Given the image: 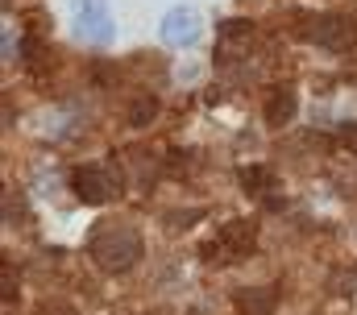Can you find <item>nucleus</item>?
Instances as JSON below:
<instances>
[{"label":"nucleus","instance_id":"nucleus-5","mask_svg":"<svg viewBox=\"0 0 357 315\" xmlns=\"http://www.w3.org/2000/svg\"><path fill=\"white\" fill-rule=\"evenodd\" d=\"M75 4V29L84 42H112V13H108V0H71Z\"/></svg>","mask_w":357,"mask_h":315},{"label":"nucleus","instance_id":"nucleus-7","mask_svg":"<svg viewBox=\"0 0 357 315\" xmlns=\"http://www.w3.org/2000/svg\"><path fill=\"white\" fill-rule=\"evenodd\" d=\"M199 38V13L195 8H171L162 17V42L167 46H191Z\"/></svg>","mask_w":357,"mask_h":315},{"label":"nucleus","instance_id":"nucleus-4","mask_svg":"<svg viewBox=\"0 0 357 315\" xmlns=\"http://www.w3.org/2000/svg\"><path fill=\"white\" fill-rule=\"evenodd\" d=\"M303 38H307V42H316L320 50L341 54V50H349V46L357 42V25H354V17L328 13V17H316L312 25H303Z\"/></svg>","mask_w":357,"mask_h":315},{"label":"nucleus","instance_id":"nucleus-11","mask_svg":"<svg viewBox=\"0 0 357 315\" xmlns=\"http://www.w3.org/2000/svg\"><path fill=\"white\" fill-rule=\"evenodd\" d=\"M241 187L250 195H262L266 187H274V174H270L266 166H241Z\"/></svg>","mask_w":357,"mask_h":315},{"label":"nucleus","instance_id":"nucleus-3","mask_svg":"<svg viewBox=\"0 0 357 315\" xmlns=\"http://www.w3.org/2000/svg\"><path fill=\"white\" fill-rule=\"evenodd\" d=\"M71 187H75V195L91 203V208H100V203H108L112 195H121V170L116 166H79L75 174H71Z\"/></svg>","mask_w":357,"mask_h":315},{"label":"nucleus","instance_id":"nucleus-15","mask_svg":"<svg viewBox=\"0 0 357 315\" xmlns=\"http://www.w3.org/2000/svg\"><path fill=\"white\" fill-rule=\"evenodd\" d=\"M195 216H199V212H175V216H171V229H191Z\"/></svg>","mask_w":357,"mask_h":315},{"label":"nucleus","instance_id":"nucleus-10","mask_svg":"<svg viewBox=\"0 0 357 315\" xmlns=\"http://www.w3.org/2000/svg\"><path fill=\"white\" fill-rule=\"evenodd\" d=\"M154 116H158V95H137V100L129 104V125L146 129V125H150Z\"/></svg>","mask_w":357,"mask_h":315},{"label":"nucleus","instance_id":"nucleus-12","mask_svg":"<svg viewBox=\"0 0 357 315\" xmlns=\"http://www.w3.org/2000/svg\"><path fill=\"white\" fill-rule=\"evenodd\" d=\"M25 67H29L33 75L46 71V46H42L38 38H25Z\"/></svg>","mask_w":357,"mask_h":315},{"label":"nucleus","instance_id":"nucleus-13","mask_svg":"<svg viewBox=\"0 0 357 315\" xmlns=\"http://www.w3.org/2000/svg\"><path fill=\"white\" fill-rule=\"evenodd\" d=\"M0 286H4V307H13V299H17V282H13V266H8V261L0 266Z\"/></svg>","mask_w":357,"mask_h":315},{"label":"nucleus","instance_id":"nucleus-2","mask_svg":"<svg viewBox=\"0 0 357 315\" xmlns=\"http://www.w3.org/2000/svg\"><path fill=\"white\" fill-rule=\"evenodd\" d=\"M254 240H258V220H229L199 253L204 261H237L254 249Z\"/></svg>","mask_w":357,"mask_h":315},{"label":"nucleus","instance_id":"nucleus-16","mask_svg":"<svg viewBox=\"0 0 357 315\" xmlns=\"http://www.w3.org/2000/svg\"><path fill=\"white\" fill-rule=\"evenodd\" d=\"M341 141L349 146V154H357V125H341Z\"/></svg>","mask_w":357,"mask_h":315},{"label":"nucleus","instance_id":"nucleus-1","mask_svg":"<svg viewBox=\"0 0 357 315\" xmlns=\"http://www.w3.org/2000/svg\"><path fill=\"white\" fill-rule=\"evenodd\" d=\"M88 253L104 274H125L142 257V236H137V229H129V224H108V229H100L88 240Z\"/></svg>","mask_w":357,"mask_h":315},{"label":"nucleus","instance_id":"nucleus-9","mask_svg":"<svg viewBox=\"0 0 357 315\" xmlns=\"http://www.w3.org/2000/svg\"><path fill=\"white\" fill-rule=\"evenodd\" d=\"M295 108H299L295 87H274L266 95V125H274V129L291 125V121H295Z\"/></svg>","mask_w":357,"mask_h":315},{"label":"nucleus","instance_id":"nucleus-14","mask_svg":"<svg viewBox=\"0 0 357 315\" xmlns=\"http://www.w3.org/2000/svg\"><path fill=\"white\" fill-rule=\"evenodd\" d=\"M17 216H21V199H17L13 191H4V220L17 224Z\"/></svg>","mask_w":357,"mask_h":315},{"label":"nucleus","instance_id":"nucleus-8","mask_svg":"<svg viewBox=\"0 0 357 315\" xmlns=\"http://www.w3.org/2000/svg\"><path fill=\"white\" fill-rule=\"evenodd\" d=\"M237 312L241 315H270L274 307H278V286H270V282H262V286H245V291H237Z\"/></svg>","mask_w":357,"mask_h":315},{"label":"nucleus","instance_id":"nucleus-6","mask_svg":"<svg viewBox=\"0 0 357 315\" xmlns=\"http://www.w3.org/2000/svg\"><path fill=\"white\" fill-rule=\"evenodd\" d=\"M250 38H254V25L250 21H220L216 25V54L220 63H237L245 50H250Z\"/></svg>","mask_w":357,"mask_h":315}]
</instances>
